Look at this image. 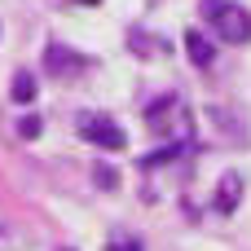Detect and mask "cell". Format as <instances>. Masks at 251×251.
<instances>
[{"label":"cell","mask_w":251,"mask_h":251,"mask_svg":"<svg viewBox=\"0 0 251 251\" xmlns=\"http://www.w3.org/2000/svg\"><path fill=\"white\" fill-rule=\"evenodd\" d=\"M146 124H150L159 137H190V132H194V115H190V106H185L176 93H163L159 101H150Z\"/></svg>","instance_id":"1"},{"label":"cell","mask_w":251,"mask_h":251,"mask_svg":"<svg viewBox=\"0 0 251 251\" xmlns=\"http://www.w3.org/2000/svg\"><path fill=\"white\" fill-rule=\"evenodd\" d=\"M207 13H212V31L225 44H247L251 40V13L243 4H207Z\"/></svg>","instance_id":"2"},{"label":"cell","mask_w":251,"mask_h":251,"mask_svg":"<svg viewBox=\"0 0 251 251\" xmlns=\"http://www.w3.org/2000/svg\"><path fill=\"white\" fill-rule=\"evenodd\" d=\"M75 128H79L84 141H93V146H101V150H124V128H119L110 115H93V110H84V115L75 119Z\"/></svg>","instance_id":"3"},{"label":"cell","mask_w":251,"mask_h":251,"mask_svg":"<svg viewBox=\"0 0 251 251\" xmlns=\"http://www.w3.org/2000/svg\"><path fill=\"white\" fill-rule=\"evenodd\" d=\"M44 71L57 75V79H75V75L88 71V57L75 53V49H66V44H49V53H44Z\"/></svg>","instance_id":"4"},{"label":"cell","mask_w":251,"mask_h":251,"mask_svg":"<svg viewBox=\"0 0 251 251\" xmlns=\"http://www.w3.org/2000/svg\"><path fill=\"white\" fill-rule=\"evenodd\" d=\"M128 49H132L137 57H146V62H154V57H163V53H168V44H163V40H154L150 31H141V26H132V31H128Z\"/></svg>","instance_id":"5"},{"label":"cell","mask_w":251,"mask_h":251,"mask_svg":"<svg viewBox=\"0 0 251 251\" xmlns=\"http://www.w3.org/2000/svg\"><path fill=\"white\" fill-rule=\"evenodd\" d=\"M238 199H243V176H238V172H225V176H221V185H216V199H212V203H216V212H234V207H238Z\"/></svg>","instance_id":"6"},{"label":"cell","mask_w":251,"mask_h":251,"mask_svg":"<svg viewBox=\"0 0 251 251\" xmlns=\"http://www.w3.org/2000/svg\"><path fill=\"white\" fill-rule=\"evenodd\" d=\"M185 49H190V62H194L199 71H207V66L216 62V44H212L203 31H190V35H185Z\"/></svg>","instance_id":"7"},{"label":"cell","mask_w":251,"mask_h":251,"mask_svg":"<svg viewBox=\"0 0 251 251\" xmlns=\"http://www.w3.org/2000/svg\"><path fill=\"white\" fill-rule=\"evenodd\" d=\"M13 101H18V106H31V101H35V75H26V71L13 75Z\"/></svg>","instance_id":"8"},{"label":"cell","mask_w":251,"mask_h":251,"mask_svg":"<svg viewBox=\"0 0 251 251\" xmlns=\"http://www.w3.org/2000/svg\"><path fill=\"white\" fill-rule=\"evenodd\" d=\"M93 181H97L101 190H115V185H119V176H115L110 163H97V168H93Z\"/></svg>","instance_id":"9"},{"label":"cell","mask_w":251,"mask_h":251,"mask_svg":"<svg viewBox=\"0 0 251 251\" xmlns=\"http://www.w3.org/2000/svg\"><path fill=\"white\" fill-rule=\"evenodd\" d=\"M18 137H26V141H31V137H40V119H35V115H26V119L18 124Z\"/></svg>","instance_id":"10"},{"label":"cell","mask_w":251,"mask_h":251,"mask_svg":"<svg viewBox=\"0 0 251 251\" xmlns=\"http://www.w3.org/2000/svg\"><path fill=\"white\" fill-rule=\"evenodd\" d=\"M106 251H141V243H137V238H115Z\"/></svg>","instance_id":"11"},{"label":"cell","mask_w":251,"mask_h":251,"mask_svg":"<svg viewBox=\"0 0 251 251\" xmlns=\"http://www.w3.org/2000/svg\"><path fill=\"white\" fill-rule=\"evenodd\" d=\"M75 4H101V0H75Z\"/></svg>","instance_id":"12"}]
</instances>
